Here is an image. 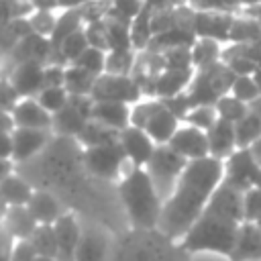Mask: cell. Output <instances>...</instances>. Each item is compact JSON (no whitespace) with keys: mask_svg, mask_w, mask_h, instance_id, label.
<instances>
[{"mask_svg":"<svg viewBox=\"0 0 261 261\" xmlns=\"http://www.w3.org/2000/svg\"><path fill=\"white\" fill-rule=\"evenodd\" d=\"M188 159L181 157L177 151H173L169 145H157L155 153L151 157V161L147 163V173L151 175L159 196L163 198V202L173 194L181 173L188 167Z\"/></svg>","mask_w":261,"mask_h":261,"instance_id":"5b68a950","label":"cell"},{"mask_svg":"<svg viewBox=\"0 0 261 261\" xmlns=\"http://www.w3.org/2000/svg\"><path fill=\"white\" fill-rule=\"evenodd\" d=\"M27 206L39 224H55L65 214L59 200L53 194L43 192V190H35V194Z\"/></svg>","mask_w":261,"mask_h":261,"instance_id":"cb8c5ba5","label":"cell"},{"mask_svg":"<svg viewBox=\"0 0 261 261\" xmlns=\"http://www.w3.org/2000/svg\"><path fill=\"white\" fill-rule=\"evenodd\" d=\"M86 37H88L90 47H96V49H102V51H110L106 18H104V20H98V22L86 24Z\"/></svg>","mask_w":261,"mask_h":261,"instance_id":"b9f144b4","label":"cell"},{"mask_svg":"<svg viewBox=\"0 0 261 261\" xmlns=\"http://www.w3.org/2000/svg\"><path fill=\"white\" fill-rule=\"evenodd\" d=\"M208 149H210V157L226 161L239 147H237V133H234V124L218 118L208 130Z\"/></svg>","mask_w":261,"mask_h":261,"instance_id":"e0dca14e","label":"cell"},{"mask_svg":"<svg viewBox=\"0 0 261 261\" xmlns=\"http://www.w3.org/2000/svg\"><path fill=\"white\" fill-rule=\"evenodd\" d=\"M37 100H39V104H41L47 112L55 114V112H59V110H63V108L67 106V102H69V92H67L65 88H43L41 94L37 96Z\"/></svg>","mask_w":261,"mask_h":261,"instance_id":"d590c367","label":"cell"},{"mask_svg":"<svg viewBox=\"0 0 261 261\" xmlns=\"http://www.w3.org/2000/svg\"><path fill=\"white\" fill-rule=\"evenodd\" d=\"M59 12L57 10H35V14L29 18L31 27H33V33L51 39V35L55 33L57 20H59Z\"/></svg>","mask_w":261,"mask_h":261,"instance_id":"8d00e7d4","label":"cell"},{"mask_svg":"<svg viewBox=\"0 0 261 261\" xmlns=\"http://www.w3.org/2000/svg\"><path fill=\"white\" fill-rule=\"evenodd\" d=\"M261 171V165L257 163L251 149H237L226 161H224V179L228 186L237 188L239 192H247L255 188L257 175Z\"/></svg>","mask_w":261,"mask_h":261,"instance_id":"ba28073f","label":"cell"},{"mask_svg":"<svg viewBox=\"0 0 261 261\" xmlns=\"http://www.w3.org/2000/svg\"><path fill=\"white\" fill-rule=\"evenodd\" d=\"M92 98L96 102L108 100V102H124V104H137L145 98L141 86L133 75H114V73H102L96 80V86L92 90Z\"/></svg>","mask_w":261,"mask_h":261,"instance_id":"52a82bcc","label":"cell"},{"mask_svg":"<svg viewBox=\"0 0 261 261\" xmlns=\"http://www.w3.org/2000/svg\"><path fill=\"white\" fill-rule=\"evenodd\" d=\"M249 149L253 151V155H255V159H257V163L261 165V139H259V141H257V143H255L253 147H249Z\"/></svg>","mask_w":261,"mask_h":261,"instance_id":"681fc988","label":"cell"},{"mask_svg":"<svg viewBox=\"0 0 261 261\" xmlns=\"http://www.w3.org/2000/svg\"><path fill=\"white\" fill-rule=\"evenodd\" d=\"M55 234H57V245H59V261H73L75 251L82 239V224L71 212H65L55 224Z\"/></svg>","mask_w":261,"mask_h":261,"instance_id":"d6986e66","label":"cell"},{"mask_svg":"<svg viewBox=\"0 0 261 261\" xmlns=\"http://www.w3.org/2000/svg\"><path fill=\"white\" fill-rule=\"evenodd\" d=\"M216 120H218V112H216L214 106H194L188 112L184 122H188L192 126H198L202 130H208Z\"/></svg>","mask_w":261,"mask_h":261,"instance_id":"ab89813d","label":"cell"},{"mask_svg":"<svg viewBox=\"0 0 261 261\" xmlns=\"http://www.w3.org/2000/svg\"><path fill=\"white\" fill-rule=\"evenodd\" d=\"M222 49H224V43H220V41L206 39V37H196V41L192 45L194 69H204V67H210L214 63L222 61Z\"/></svg>","mask_w":261,"mask_h":261,"instance_id":"4316f807","label":"cell"},{"mask_svg":"<svg viewBox=\"0 0 261 261\" xmlns=\"http://www.w3.org/2000/svg\"><path fill=\"white\" fill-rule=\"evenodd\" d=\"M257 224H259V226H261V220H259V222H257Z\"/></svg>","mask_w":261,"mask_h":261,"instance_id":"9f6ffc18","label":"cell"},{"mask_svg":"<svg viewBox=\"0 0 261 261\" xmlns=\"http://www.w3.org/2000/svg\"><path fill=\"white\" fill-rule=\"evenodd\" d=\"M90 116L84 114L77 106H73L71 102H67V106L59 112L53 114V133L59 137H80V133L84 130V126L88 124Z\"/></svg>","mask_w":261,"mask_h":261,"instance_id":"d4e9b609","label":"cell"},{"mask_svg":"<svg viewBox=\"0 0 261 261\" xmlns=\"http://www.w3.org/2000/svg\"><path fill=\"white\" fill-rule=\"evenodd\" d=\"M118 194H120V200L124 204L126 216L133 226L157 228L165 202L159 196L145 167L130 165L118 184Z\"/></svg>","mask_w":261,"mask_h":261,"instance_id":"3957f363","label":"cell"},{"mask_svg":"<svg viewBox=\"0 0 261 261\" xmlns=\"http://www.w3.org/2000/svg\"><path fill=\"white\" fill-rule=\"evenodd\" d=\"M241 4L247 8H255V6H261V0H241Z\"/></svg>","mask_w":261,"mask_h":261,"instance_id":"816d5d0a","label":"cell"},{"mask_svg":"<svg viewBox=\"0 0 261 261\" xmlns=\"http://www.w3.org/2000/svg\"><path fill=\"white\" fill-rule=\"evenodd\" d=\"M35 261H59V259H55V257H41V255H39Z\"/></svg>","mask_w":261,"mask_h":261,"instance_id":"db71d44e","label":"cell"},{"mask_svg":"<svg viewBox=\"0 0 261 261\" xmlns=\"http://www.w3.org/2000/svg\"><path fill=\"white\" fill-rule=\"evenodd\" d=\"M226 47L247 59H251L257 67H261V39L255 43H247V45H237V43H226Z\"/></svg>","mask_w":261,"mask_h":261,"instance_id":"f6af8a7d","label":"cell"},{"mask_svg":"<svg viewBox=\"0 0 261 261\" xmlns=\"http://www.w3.org/2000/svg\"><path fill=\"white\" fill-rule=\"evenodd\" d=\"M51 41L47 37H41L37 33H31L29 37L20 39L16 43V47L6 55V59L12 65L24 63V61H41V63H49L51 61Z\"/></svg>","mask_w":261,"mask_h":261,"instance_id":"9a60e30c","label":"cell"},{"mask_svg":"<svg viewBox=\"0 0 261 261\" xmlns=\"http://www.w3.org/2000/svg\"><path fill=\"white\" fill-rule=\"evenodd\" d=\"M253 77H255V82H257V86H259V90H261V67L253 73Z\"/></svg>","mask_w":261,"mask_h":261,"instance_id":"f5cc1de1","label":"cell"},{"mask_svg":"<svg viewBox=\"0 0 261 261\" xmlns=\"http://www.w3.org/2000/svg\"><path fill=\"white\" fill-rule=\"evenodd\" d=\"M181 120L159 100H153V108L151 114L143 126V130H147V135L157 143V145H167L171 141V137L175 135V130L179 128Z\"/></svg>","mask_w":261,"mask_h":261,"instance_id":"7c38bea8","label":"cell"},{"mask_svg":"<svg viewBox=\"0 0 261 261\" xmlns=\"http://www.w3.org/2000/svg\"><path fill=\"white\" fill-rule=\"evenodd\" d=\"M16 128H41L53 130V114L47 112L37 98H22L10 110Z\"/></svg>","mask_w":261,"mask_h":261,"instance_id":"5bb4252c","label":"cell"},{"mask_svg":"<svg viewBox=\"0 0 261 261\" xmlns=\"http://www.w3.org/2000/svg\"><path fill=\"white\" fill-rule=\"evenodd\" d=\"M261 39V20L253 14H234L230 33H228V43H237V45H247V43H255Z\"/></svg>","mask_w":261,"mask_h":261,"instance_id":"484cf974","label":"cell"},{"mask_svg":"<svg viewBox=\"0 0 261 261\" xmlns=\"http://www.w3.org/2000/svg\"><path fill=\"white\" fill-rule=\"evenodd\" d=\"M137 53L139 51H135V49H112V51H108L104 73L133 75L135 63H137Z\"/></svg>","mask_w":261,"mask_h":261,"instance_id":"1f68e13d","label":"cell"},{"mask_svg":"<svg viewBox=\"0 0 261 261\" xmlns=\"http://www.w3.org/2000/svg\"><path fill=\"white\" fill-rule=\"evenodd\" d=\"M234 20V12L220 10H198L196 14V37L214 39L220 43H228V33Z\"/></svg>","mask_w":261,"mask_h":261,"instance_id":"4fadbf2b","label":"cell"},{"mask_svg":"<svg viewBox=\"0 0 261 261\" xmlns=\"http://www.w3.org/2000/svg\"><path fill=\"white\" fill-rule=\"evenodd\" d=\"M86 169L100 177V179H122L124 165L128 163V157L120 145V141L100 145V147H88L82 153Z\"/></svg>","mask_w":261,"mask_h":261,"instance_id":"8992f818","label":"cell"},{"mask_svg":"<svg viewBox=\"0 0 261 261\" xmlns=\"http://www.w3.org/2000/svg\"><path fill=\"white\" fill-rule=\"evenodd\" d=\"M45 65L41 61H24L12 65L6 80L20 98H37L45 88Z\"/></svg>","mask_w":261,"mask_h":261,"instance_id":"9c48e42d","label":"cell"},{"mask_svg":"<svg viewBox=\"0 0 261 261\" xmlns=\"http://www.w3.org/2000/svg\"><path fill=\"white\" fill-rule=\"evenodd\" d=\"M35 247V251L41 257H59V245H57V234L53 224H39L33 237L29 239Z\"/></svg>","mask_w":261,"mask_h":261,"instance_id":"d6a6232c","label":"cell"},{"mask_svg":"<svg viewBox=\"0 0 261 261\" xmlns=\"http://www.w3.org/2000/svg\"><path fill=\"white\" fill-rule=\"evenodd\" d=\"M35 10H61V0H33Z\"/></svg>","mask_w":261,"mask_h":261,"instance_id":"c3c4849f","label":"cell"},{"mask_svg":"<svg viewBox=\"0 0 261 261\" xmlns=\"http://www.w3.org/2000/svg\"><path fill=\"white\" fill-rule=\"evenodd\" d=\"M255 188H259V190H261V171H259V175H257V181H255Z\"/></svg>","mask_w":261,"mask_h":261,"instance_id":"11a10c76","label":"cell"},{"mask_svg":"<svg viewBox=\"0 0 261 261\" xmlns=\"http://www.w3.org/2000/svg\"><path fill=\"white\" fill-rule=\"evenodd\" d=\"M53 130H41V128H14L12 141H14V151H12V161L14 163H24L31 157H35L47 143L51 141Z\"/></svg>","mask_w":261,"mask_h":261,"instance_id":"2e32d148","label":"cell"},{"mask_svg":"<svg viewBox=\"0 0 261 261\" xmlns=\"http://www.w3.org/2000/svg\"><path fill=\"white\" fill-rule=\"evenodd\" d=\"M216 112H218V118H224L232 124H237L247 112H249V104L234 98L232 94H224L216 104H214Z\"/></svg>","mask_w":261,"mask_h":261,"instance_id":"836d02e7","label":"cell"},{"mask_svg":"<svg viewBox=\"0 0 261 261\" xmlns=\"http://www.w3.org/2000/svg\"><path fill=\"white\" fill-rule=\"evenodd\" d=\"M167 145L173 151H177L181 157H186L188 161H198V159L210 157L206 130H202L198 126H192L188 122L179 124V128L175 130V135L171 137V141Z\"/></svg>","mask_w":261,"mask_h":261,"instance_id":"30bf717a","label":"cell"},{"mask_svg":"<svg viewBox=\"0 0 261 261\" xmlns=\"http://www.w3.org/2000/svg\"><path fill=\"white\" fill-rule=\"evenodd\" d=\"M194 73H196V69H163L155 82L153 96L163 100V98H171V96L188 92V88L194 80Z\"/></svg>","mask_w":261,"mask_h":261,"instance_id":"603a6c76","label":"cell"},{"mask_svg":"<svg viewBox=\"0 0 261 261\" xmlns=\"http://www.w3.org/2000/svg\"><path fill=\"white\" fill-rule=\"evenodd\" d=\"M65 71H67V65L47 63L45 65V88H65Z\"/></svg>","mask_w":261,"mask_h":261,"instance_id":"ee69618b","label":"cell"},{"mask_svg":"<svg viewBox=\"0 0 261 261\" xmlns=\"http://www.w3.org/2000/svg\"><path fill=\"white\" fill-rule=\"evenodd\" d=\"M228 261H261V226L257 222H243Z\"/></svg>","mask_w":261,"mask_h":261,"instance_id":"ac0fdd59","label":"cell"},{"mask_svg":"<svg viewBox=\"0 0 261 261\" xmlns=\"http://www.w3.org/2000/svg\"><path fill=\"white\" fill-rule=\"evenodd\" d=\"M237 133V147L239 149H249L261 139V114L251 110L234 124Z\"/></svg>","mask_w":261,"mask_h":261,"instance_id":"f1b7e54d","label":"cell"},{"mask_svg":"<svg viewBox=\"0 0 261 261\" xmlns=\"http://www.w3.org/2000/svg\"><path fill=\"white\" fill-rule=\"evenodd\" d=\"M118 141H120V145L128 157V163L133 167H147V163L151 161L155 147H157V143L147 135V130L133 126V124L126 126L124 130H120Z\"/></svg>","mask_w":261,"mask_h":261,"instance_id":"8fae6325","label":"cell"},{"mask_svg":"<svg viewBox=\"0 0 261 261\" xmlns=\"http://www.w3.org/2000/svg\"><path fill=\"white\" fill-rule=\"evenodd\" d=\"M243 196L245 192H239L237 188L222 181L212 194L200 218L179 241L181 249L190 253L208 251L230 257L239 228L245 222Z\"/></svg>","mask_w":261,"mask_h":261,"instance_id":"7a4b0ae2","label":"cell"},{"mask_svg":"<svg viewBox=\"0 0 261 261\" xmlns=\"http://www.w3.org/2000/svg\"><path fill=\"white\" fill-rule=\"evenodd\" d=\"M106 55L108 51H102V49H96V47H88L71 65H77L94 75H102L106 71Z\"/></svg>","mask_w":261,"mask_h":261,"instance_id":"e575fe53","label":"cell"},{"mask_svg":"<svg viewBox=\"0 0 261 261\" xmlns=\"http://www.w3.org/2000/svg\"><path fill=\"white\" fill-rule=\"evenodd\" d=\"M234 80H237V75L224 61H218L204 69H196L194 80L186 92L192 102V108L194 106H214L224 94H230Z\"/></svg>","mask_w":261,"mask_h":261,"instance_id":"277c9868","label":"cell"},{"mask_svg":"<svg viewBox=\"0 0 261 261\" xmlns=\"http://www.w3.org/2000/svg\"><path fill=\"white\" fill-rule=\"evenodd\" d=\"M243 216L247 222H259L261 220V190L251 188L243 196Z\"/></svg>","mask_w":261,"mask_h":261,"instance_id":"60d3db41","label":"cell"},{"mask_svg":"<svg viewBox=\"0 0 261 261\" xmlns=\"http://www.w3.org/2000/svg\"><path fill=\"white\" fill-rule=\"evenodd\" d=\"M106 253H108L106 232L94 224L82 226V239L73 261H106Z\"/></svg>","mask_w":261,"mask_h":261,"instance_id":"44dd1931","label":"cell"},{"mask_svg":"<svg viewBox=\"0 0 261 261\" xmlns=\"http://www.w3.org/2000/svg\"><path fill=\"white\" fill-rule=\"evenodd\" d=\"M167 2V6H171V8H177V6H186V4H190V0H165Z\"/></svg>","mask_w":261,"mask_h":261,"instance_id":"f907efd6","label":"cell"},{"mask_svg":"<svg viewBox=\"0 0 261 261\" xmlns=\"http://www.w3.org/2000/svg\"><path fill=\"white\" fill-rule=\"evenodd\" d=\"M118 137H120V130H114V128H110L102 122H96V120H88V124L80 133L77 141L88 149V147H100V145L114 143V141H118Z\"/></svg>","mask_w":261,"mask_h":261,"instance_id":"f546056e","label":"cell"},{"mask_svg":"<svg viewBox=\"0 0 261 261\" xmlns=\"http://www.w3.org/2000/svg\"><path fill=\"white\" fill-rule=\"evenodd\" d=\"M181 122L186 120V116H188V112L192 110V102H190V98H188V94L184 92V94H177V96H171V98H163L161 100Z\"/></svg>","mask_w":261,"mask_h":261,"instance_id":"7bdbcfd3","label":"cell"},{"mask_svg":"<svg viewBox=\"0 0 261 261\" xmlns=\"http://www.w3.org/2000/svg\"><path fill=\"white\" fill-rule=\"evenodd\" d=\"M2 181V202H4V208L6 206H27L35 194V190L31 188L29 181H24L20 175H16V171Z\"/></svg>","mask_w":261,"mask_h":261,"instance_id":"83f0119b","label":"cell"},{"mask_svg":"<svg viewBox=\"0 0 261 261\" xmlns=\"http://www.w3.org/2000/svg\"><path fill=\"white\" fill-rule=\"evenodd\" d=\"M37 257H39V253L35 251L33 243L27 239V241H16V243H14L10 261H35Z\"/></svg>","mask_w":261,"mask_h":261,"instance_id":"bcb514c9","label":"cell"},{"mask_svg":"<svg viewBox=\"0 0 261 261\" xmlns=\"http://www.w3.org/2000/svg\"><path fill=\"white\" fill-rule=\"evenodd\" d=\"M165 69H194L192 63V47H173L163 51Z\"/></svg>","mask_w":261,"mask_h":261,"instance_id":"f35d334b","label":"cell"},{"mask_svg":"<svg viewBox=\"0 0 261 261\" xmlns=\"http://www.w3.org/2000/svg\"><path fill=\"white\" fill-rule=\"evenodd\" d=\"M98 75L77 67V65H67L65 71V90L73 96H92V90L96 86Z\"/></svg>","mask_w":261,"mask_h":261,"instance_id":"4dcf8cb0","label":"cell"},{"mask_svg":"<svg viewBox=\"0 0 261 261\" xmlns=\"http://www.w3.org/2000/svg\"><path fill=\"white\" fill-rule=\"evenodd\" d=\"M39 222L31 214L29 206H6L2 214V230L16 241H27L37 230Z\"/></svg>","mask_w":261,"mask_h":261,"instance_id":"ffe728a7","label":"cell"},{"mask_svg":"<svg viewBox=\"0 0 261 261\" xmlns=\"http://www.w3.org/2000/svg\"><path fill=\"white\" fill-rule=\"evenodd\" d=\"M18 100H22L18 94H16V90L10 86V82L4 77V82H2V110L4 112H10L16 104H18Z\"/></svg>","mask_w":261,"mask_h":261,"instance_id":"7dc6e473","label":"cell"},{"mask_svg":"<svg viewBox=\"0 0 261 261\" xmlns=\"http://www.w3.org/2000/svg\"><path fill=\"white\" fill-rule=\"evenodd\" d=\"M230 94L249 104V102H253V100H257L261 96V90H259V86H257L253 75H237V80H234V84L230 88Z\"/></svg>","mask_w":261,"mask_h":261,"instance_id":"74e56055","label":"cell"},{"mask_svg":"<svg viewBox=\"0 0 261 261\" xmlns=\"http://www.w3.org/2000/svg\"><path fill=\"white\" fill-rule=\"evenodd\" d=\"M224 179V161L206 157L190 161L173 194L165 200L157 230L171 241H181L200 218L212 194Z\"/></svg>","mask_w":261,"mask_h":261,"instance_id":"6da1fadb","label":"cell"},{"mask_svg":"<svg viewBox=\"0 0 261 261\" xmlns=\"http://www.w3.org/2000/svg\"><path fill=\"white\" fill-rule=\"evenodd\" d=\"M130 104L124 102H96L94 100V108H92V116L90 120L102 122L114 130H124L126 126H130Z\"/></svg>","mask_w":261,"mask_h":261,"instance_id":"7402d4cb","label":"cell"}]
</instances>
